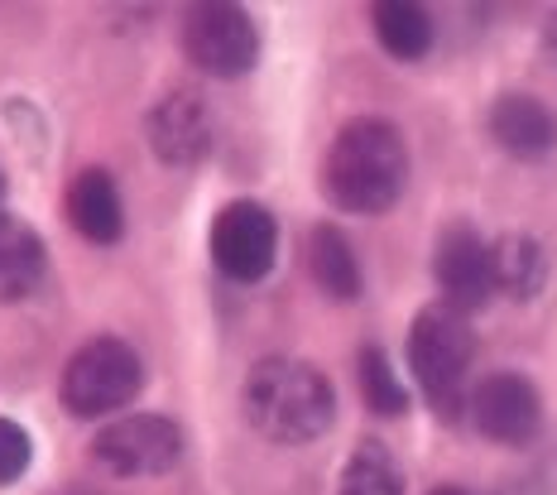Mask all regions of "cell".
<instances>
[{"instance_id": "10", "label": "cell", "mask_w": 557, "mask_h": 495, "mask_svg": "<svg viewBox=\"0 0 557 495\" xmlns=\"http://www.w3.org/2000/svg\"><path fill=\"white\" fill-rule=\"evenodd\" d=\"M145 131H149V149H154L169 169H193V164H202L207 149H212V111H207L202 91L173 87L164 101H154Z\"/></svg>"}, {"instance_id": "19", "label": "cell", "mask_w": 557, "mask_h": 495, "mask_svg": "<svg viewBox=\"0 0 557 495\" xmlns=\"http://www.w3.org/2000/svg\"><path fill=\"white\" fill-rule=\"evenodd\" d=\"M34 462V443L15 419H0V486H15Z\"/></svg>"}, {"instance_id": "8", "label": "cell", "mask_w": 557, "mask_h": 495, "mask_svg": "<svg viewBox=\"0 0 557 495\" xmlns=\"http://www.w3.org/2000/svg\"><path fill=\"white\" fill-rule=\"evenodd\" d=\"M278 256V226L270 216V207L260 202H226L212 222V260L226 280L255 284L270 274V264Z\"/></svg>"}, {"instance_id": "11", "label": "cell", "mask_w": 557, "mask_h": 495, "mask_svg": "<svg viewBox=\"0 0 557 495\" xmlns=\"http://www.w3.org/2000/svg\"><path fill=\"white\" fill-rule=\"evenodd\" d=\"M491 135L515 159H548L557 149V116L539 97L509 91L491 107Z\"/></svg>"}, {"instance_id": "6", "label": "cell", "mask_w": 557, "mask_h": 495, "mask_svg": "<svg viewBox=\"0 0 557 495\" xmlns=\"http://www.w3.org/2000/svg\"><path fill=\"white\" fill-rule=\"evenodd\" d=\"M91 457L111 477H164L183 457V429L164 413H125L97 433Z\"/></svg>"}, {"instance_id": "22", "label": "cell", "mask_w": 557, "mask_h": 495, "mask_svg": "<svg viewBox=\"0 0 557 495\" xmlns=\"http://www.w3.org/2000/svg\"><path fill=\"white\" fill-rule=\"evenodd\" d=\"M0 202H5V174H0Z\"/></svg>"}, {"instance_id": "4", "label": "cell", "mask_w": 557, "mask_h": 495, "mask_svg": "<svg viewBox=\"0 0 557 495\" xmlns=\"http://www.w3.org/2000/svg\"><path fill=\"white\" fill-rule=\"evenodd\" d=\"M145 385V366L131 342L121 337H97L83 351H73V361L63 366V409L77 419H107V413L125 409Z\"/></svg>"}, {"instance_id": "13", "label": "cell", "mask_w": 557, "mask_h": 495, "mask_svg": "<svg viewBox=\"0 0 557 495\" xmlns=\"http://www.w3.org/2000/svg\"><path fill=\"white\" fill-rule=\"evenodd\" d=\"M44 280V240L29 222L0 207V304H20Z\"/></svg>"}, {"instance_id": "3", "label": "cell", "mask_w": 557, "mask_h": 495, "mask_svg": "<svg viewBox=\"0 0 557 495\" xmlns=\"http://www.w3.org/2000/svg\"><path fill=\"white\" fill-rule=\"evenodd\" d=\"M471 327L461 313L433 304L413 318L409 327V366L418 375V389L428 395L443 419H457L461 399H467V371H471Z\"/></svg>"}, {"instance_id": "20", "label": "cell", "mask_w": 557, "mask_h": 495, "mask_svg": "<svg viewBox=\"0 0 557 495\" xmlns=\"http://www.w3.org/2000/svg\"><path fill=\"white\" fill-rule=\"evenodd\" d=\"M543 49H548V59L557 63V10L548 15V25H543Z\"/></svg>"}, {"instance_id": "2", "label": "cell", "mask_w": 557, "mask_h": 495, "mask_svg": "<svg viewBox=\"0 0 557 495\" xmlns=\"http://www.w3.org/2000/svg\"><path fill=\"white\" fill-rule=\"evenodd\" d=\"M332 385L318 366L294 361V356H270L246 375L240 385V413L260 437L278 447H298L327 433L332 423Z\"/></svg>"}, {"instance_id": "15", "label": "cell", "mask_w": 557, "mask_h": 495, "mask_svg": "<svg viewBox=\"0 0 557 495\" xmlns=\"http://www.w3.org/2000/svg\"><path fill=\"white\" fill-rule=\"evenodd\" d=\"M370 25H375V39L385 44V53H394L399 63H413L433 49V20L413 0H380L370 10Z\"/></svg>"}, {"instance_id": "14", "label": "cell", "mask_w": 557, "mask_h": 495, "mask_svg": "<svg viewBox=\"0 0 557 495\" xmlns=\"http://www.w3.org/2000/svg\"><path fill=\"white\" fill-rule=\"evenodd\" d=\"M308 270L318 280V289H327L332 298L361 294V260H356L351 240L336 226H312L308 232Z\"/></svg>"}, {"instance_id": "9", "label": "cell", "mask_w": 557, "mask_h": 495, "mask_svg": "<svg viewBox=\"0 0 557 495\" xmlns=\"http://www.w3.org/2000/svg\"><path fill=\"white\" fill-rule=\"evenodd\" d=\"M471 423L481 429L491 443L505 447H524L543 423V399L524 375L515 371H495L471 389Z\"/></svg>"}, {"instance_id": "18", "label": "cell", "mask_w": 557, "mask_h": 495, "mask_svg": "<svg viewBox=\"0 0 557 495\" xmlns=\"http://www.w3.org/2000/svg\"><path fill=\"white\" fill-rule=\"evenodd\" d=\"M361 395H366V409L385 413V419L409 409V389H404V380L394 375V361L380 347L361 351Z\"/></svg>"}, {"instance_id": "16", "label": "cell", "mask_w": 557, "mask_h": 495, "mask_svg": "<svg viewBox=\"0 0 557 495\" xmlns=\"http://www.w3.org/2000/svg\"><path fill=\"white\" fill-rule=\"evenodd\" d=\"M495 260V289L515 294V298H533L543 289V274H548V256L533 236H505L491 246Z\"/></svg>"}, {"instance_id": "12", "label": "cell", "mask_w": 557, "mask_h": 495, "mask_svg": "<svg viewBox=\"0 0 557 495\" xmlns=\"http://www.w3.org/2000/svg\"><path fill=\"white\" fill-rule=\"evenodd\" d=\"M67 222L77 226V236H87L91 246H115L125 232V207L121 188L107 169H83L67 183Z\"/></svg>"}, {"instance_id": "5", "label": "cell", "mask_w": 557, "mask_h": 495, "mask_svg": "<svg viewBox=\"0 0 557 495\" xmlns=\"http://www.w3.org/2000/svg\"><path fill=\"white\" fill-rule=\"evenodd\" d=\"M183 53L207 77H246L260 59V29L240 5L207 0V5H193L183 20Z\"/></svg>"}, {"instance_id": "17", "label": "cell", "mask_w": 557, "mask_h": 495, "mask_svg": "<svg viewBox=\"0 0 557 495\" xmlns=\"http://www.w3.org/2000/svg\"><path fill=\"white\" fill-rule=\"evenodd\" d=\"M336 495H404V467L375 437L356 443V453L342 467V491Z\"/></svg>"}, {"instance_id": "1", "label": "cell", "mask_w": 557, "mask_h": 495, "mask_svg": "<svg viewBox=\"0 0 557 495\" xmlns=\"http://www.w3.org/2000/svg\"><path fill=\"white\" fill-rule=\"evenodd\" d=\"M404 183H409V145L380 116L346 125L327 149V164H322V188L342 212H389Z\"/></svg>"}, {"instance_id": "21", "label": "cell", "mask_w": 557, "mask_h": 495, "mask_svg": "<svg viewBox=\"0 0 557 495\" xmlns=\"http://www.w3.org/2000/svg\"><path fill=\"white\" fill-rule=\"evenodd\" d=\"M433 495H467V491H457V486H443V491H433Z\"/></svg>"}, {"instance_id": "7", "label": "cell", "mask_w": 557, "mask_h": 495, "mask_svg": "<svg viewBox=\"0 0 557 495\" xmlns=\"http://www.w3.org/2000/svg\"><path fill=\"white\" fill-rule=\"evenodd\" d=\"M433 280L437 294H443V308H451V313L467 318L475 308H485L495 294L491 240L467 222H451L433 246Z\"/></svg>"}]
</instances>
